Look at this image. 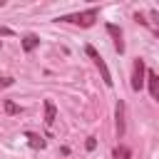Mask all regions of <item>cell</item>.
Returning <instances> with one entry per match:
<instances>
[{
  "instance_id": "10",
  "label": "cell",
  "mask_w": 159,
  "mask_h": 159,
  "mask_svg": "<svg viewBox=\"0 0 159 159\" xmlns=\"http://www.w3.org/2000/svg\"><path fill=\"white\" fill-rule=\"evenodd\" d=\"M5 112H7V114H17V112H20V107H17L15 102H10V99H5Z\"/></svg>"
},
{
  "instance_id": "11",
  "label": "cell",
  "mask_w": 159,
  "mask_h": 159,
  "mask_svg": "<svg viewBox=\"0 0 159 159\" xmlns=\"http://www.w3.org/2000/svg\"><path fill=\"white\" fill-rule=\"evenodd\" d=\"M114 157H117V159H129V152H127L124 147H117V149H114Z\"/></svg>"
},
{
  "instance_id": "8",
  "label": "cell",
  "mask_w": 159,
  "mask_h": 159,
  "mask_svg": "<svg viewBox=\"0 0 159 159\" xmlns=\"http://www.w3.org/2000/svg\"><path fill=\"white\" fill-rule=\"evenodd\" d=\"M55 117H57L55 102H52V99H45V122H47V124H52V122H55Z\"/></svg>"
},
{
  "instance_id": "12",
  "label": "cell",
  "mask_w": 159,
  "mask_h": 159,
  "mask_svg": "<svg viewBox=\"0 0 159 159\" xmlns=\"http://www.w3.org/2000/svg\"><path fill=\"white\" fill-rule=\"evenodd\" d=\"M0 35H2V37H10V35H12V30H10V27H5V25H0Z\"/></svg>"
},
{
  "instance_id": "2",
  "label": "cell",
  "mask_w": 159,
  "mask_h": 159,
  "mask_svg": "<svg viewBox=\"0 0 159 159\" xmlns=\"http://www.w3.org/2000/svg\"><path fill=\"white\" fill-rule=\"evenodd\" d=\"M144 75H147V65H144L142 57H137L134 65H132V89H134V92H142V87H144Z\"/></svg>"
},
{
  "instance_id": "14",
  "label": "cell",
  "mask_w": 159,
  "mask_h": 159,
  "mask_svg": "<svg viewBox=\"0 0 159 159\" xmlns=\"http://www.w3.org/2000/svg\"><path fill=\"white\" fill-rule=\"evenodd\" d=\"M10 84H12V77H2L0 80V87H10Z\"/></svg>"
},
{
  "instance_id": "1",
  "label": "cell",
  "mask_w": 159,
  "mask_h": 159,
  "mask_svg": "<svg viewBox=\"0 0 159 159\" xmlns=\"http://www.w3.org/2000/svg\"><path fill=\"white\" fill-rule=\"evenodd\" d=\"M97 17H99V10L97 7H89V10L75 12V15H62L60 22H72V25H80V27H92Z\"/></svg>"
},
{
  "instance_id": "4",
  "label": "cell",
  "mask_w": 159,
  "mask_h": 159,
  "mask_svg": "<svg viewBox=\"0 0 159 159\" xmlns=\"http://www.w3.org/2000/svg\"><path fill=\"white\" fill-rule=\"evenodd\" d=\"M144 82L149 84V94H152V99H159V77H157V72H154V70H147Z\"/></svg>"
},
{
  "instance_id": "7",
  "label": "cell",
  "mask_w": 159,
  "mask_h": 159,
  "mask_svg": "<svg viewBox=\"0 0 159 159\" xmlns=\"http://www.w3.org/2000/svg\"><path fill=\"white\" fill-rule=\"evenodd\" d=\"M37 45H40V37H37L35 32H27V35L22 37V50H25V52H32Z\"/></svg>"
},
{
  "instance_id": "6",
  "label": "cell",
  "mask_w": 159,
  "mask_h": 159,
  "mask_svg": "<svg viewBox=\"0 0 159 159\" xmlns=\"http://www.w3.org/2000/svg\"><path fill=\"white\" fill-rule=\"evenodd\" d=\"M114 114H117V139H122V137H124V102H122V99L117 102Z\"/></svg>"
},
{
  "instance_id": "3",
  "label": "cell",
  "mask_w": 159,
  "mask_h": 159,
  "mask_svg": "<svg viewBox=\"0 0 159 159\" xmlns=\"http://www.w3.org/2000/svg\"><path fill=\"white\" fill-rule=\"evenodd\" d=\"M84 52H87V55H89V57L94 60V65L99 67V72H102V80H104V84H107V87H112V84H114V80H112V75H109V70H107V65H104L102 55H99V52H97V50H94L92 45H87V47H84Z\"/></svg>"
},
{
  "instance_id": "9",
  "label": "cell",
  "mask_w": 159,
  "mask_h": 159,
  "mask_svg": "<svg viewBox=\"0 0 159 159\" xmlns=\"http://www.w3.org/2000/svg\"><path fill=\"white\" fill-rule=\"evenodd\" d=\"M27 139H30V147H32V149H45V139H42V137L27 132Z\"/></svg>"
},
{
  "instance_id": "5",
  "label": "cell",
  "mask_w": 159,
  "mask_h": 159,
  "mask_svg": "<svg viewBox=\"0 0 159 159\" xmlns=\"http://www.w3.org/2000/svg\"><path fill=\"white\" fill-rule=\"evenodd\" d=\"M107 32H109V35H112V40H114V50H117V52L122 55V52H124V42H122V30H119V27H117L114 22H109V25H107Z\"/></svg>"
},
{
  "instance_id": "13",
  "label": "cell",
  "mask_w": 159,
  "mask_h": 159,
  "mask_svg": "<svg viewBox=\"0 0 159 159\" xmlns=\"http://www.w3.org/2000/svg\"><path fill=\"white\" fill-rule=\"evenodd\" d=\"M94 147H97V142H94V137H87V149H89V152H92V149H94Z\"/></svg>"
}]
</instances>
